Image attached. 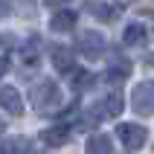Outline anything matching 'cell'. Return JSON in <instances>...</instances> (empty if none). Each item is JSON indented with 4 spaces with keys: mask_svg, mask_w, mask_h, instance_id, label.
I'll return each instance as SVG.
<instances>
[{
    "mask_svg": "<svg viewBox=\"0 0 154 154\" xmlns=\"http://www.w3.org/2000/svg\"><path fill=\"white\" fill-rule=\"evenodd\" d=\"M0 108L9 111V113H15V116L23 113V99H20V93H17L15 87H0Z\"/></svg>",
    "mask_w": 154,
    "mask_h": 154,
    "instance_id": "cell-7",
    "label": "cell"
},
{
    "mask_svg": "<svg viewBox=\"0 0 154 154\" xmlns=\"http://www.w3.org/2000/svg\"><path fill=\"white\" fill-rule=\"evenodd\" d=\"M105 38L99 32H93V29H85V32H79L76 38V52L79 55H85V58H99L105 52Z\"/></svg>",
    "mask_w": 154,
    "mask_h": 154,
    "instance_id": "cell-4",
    "label": "cell"
},
{
    "mask_svg": "<svg viewBox=\"0 0 154 154\" xmlns=\"http://www.w3.org/2000/svg\"><path fill=\"white\" fill-rule=\"evenodd\" d=\"M116 137L122 140V146L128 151H140L148 140V131L140 125V122H119L116 125Z\"/></svg>",
    "mask_w": 154,
    "mask_h": 154,
    "instance_id": "cell-2",
    "label": "cell"
},
{
    "mask_svg": "<svg viewBox=\"0 0 154 154\" xmlns=\"http://www.w3.org/2000/svg\"><path fill=\"white\" fill-rule=\"evenodd\" d=\"M3 131H6V122L0 119V137H3Z\"/></svg>",
    "mask_w": 154,
    "mask_h": 154,
    "instance_id": "cell-16",
    "label": "cell"
},
{
    "mask_svg": "<svg viewBox=\"0 0 154 154\" xmlns=\"http://www.w3.org/2000/svg\"><path fill=\"white\" fill-rule=\"evenodd\" d=\"M9 67H12V61H9L6 55H0V79H3V76L9 73Z\"/></svg>",
    "mask_w": 154,
    "mask_h": 154,
    "instance_id": "cell-15",
    "label": "cell"
},
{
    "mask_svg": "<svg viewBox=\"0 0 154 154\" xmlns=\"http://www.w3.org/2000/svg\"><path fill=\"white\" fill-rule=\"evenodd\" d=\"M41 140L47 143V146H64V143L70 140V131L61 128V125H58V128H47V131L41 134Z\"/></svg>",
    "mask_w": 154,
    "mask_h": 154,
    "instance_id": "cell-12",
    "label": "cell"
},
{
    "mask_svg": "<svg viewBox=\"0 0 154 154\" xmlns=\"http://www.w3.org/2000/svg\"><path fill=\"white\" fill-rule=\"evenodd\" d=\"M122 41L128 44V47H143V44L148 41V29H146V23L131 20V23L125 26V32H122Z\"/></svg>",
    "mask_w": 154,
    "mask_h": 154,
    "instance_id": "cell-8",
    "label": "cell"
},
{
    "mask_svg": "<svg viewBox=\"0 0 154 154\" xmlns=\"http://www.w3.org/2000/svg\"><path fill=\"white\" fill-rule=\"evenodd\" d=\"M32 105L38 108V111H44V113H52L61 105V90H58V85H55L52 79L38 82L35 90H32Z\"/></svg>",
    "mask_w": 154,
    "mask_h": 154,
    "instance_id": "cell-1",
    "label": "cell"
},
{
    "mask_svg": "<svg viewBox=\"0 0 154 154\" xmlns=\"http://www.w3.org/2000/svg\"><path fill=\"white\" fill-rule=\"evenodd\" d=\"M87 12H90V15H96V17H102V20H108V17L119 15V6H96V3H90V6H87Z\"/></svg>",
    "mask_w": 154,
    "mask_h": 154,
    "instance_id": "cell-14",
    "label": "cell"
},
{
    "mask_svg": "<svg viewBox=\"0 0 154 154\" xmlns=\"http://www.w3.org/2000/svg\"><path fill=\"white\" fill-rule=\"evenodd\" d=\"M151 38H154V32H151Z\"/></svg>",
    "mask_w": 154,
    "mask_h": 154,
    "instance_id": "cell-17",
    "label": "cell"
},
{
    "mask_svg": "<svg viewBox=\"0 0 154 154\" xmlns=\"http://www.w3.org/2000/svg\"><path fill=\"white\" fill-rule=\"evenodd\" d=\"M32 151V140L29 137H12V140H3V146H0V154H29Z\"/></svg>",
    "mask_w": 154,
    "mask_h": 154,
    "instance_id": "cell-10",
    "label": "cell"
},
{
    "mask_svg": "<svg viewBox=\"0 0 154 154\" xmlns=\"http://www.w3.org/2000/svg\"><path fill=\"white\" fill-rule=\"evenodd\" d=\"M122 96L119 93H108L105 99H99V102L90 108V116H93L96 122H102V119H111V116H119L122 113Z\"/></svg>",
    "mask_w": 154,
    "mask_h": 154,
    "instance_id": "cell-5",
    "label": "cell"
},
{
    "mask_svg": "<svg viewBox=\"0 0 154 154\" xmlns=\"http://www.w3.org/2000/svg\"><path fill=\"white\" fill-rule=\"evenodd\" d=\"M87 154H113V143L105 134H93L87 140Z\"/></svg>",
    "mask_w": 154,
    "mask_h": 154,
    "instance_id": "cell-11",
    "label": "cell"
},
{
    "mask_svg": "<svg viewBox=\"0 0 154 154\" xmlns=\"http://www.w3.org/2000/svg\"><path fill=\"white\" fill-rule=\"evenodd\" d=\"M73 26H76V12H73V9L52 12V17H50V29L52 32H70Z\"/></svg>",
    "mask_w": 154,
    "mask_h": 154,
    "instance_id": "cell-9",
    "label": "cell"
},
{
    "mask_svg": "<svg viewBox=\"0 0 154 154\" xmlns=\"http://www.w3.org/2000/svg\"><path fill=\"white\" fill-rule=\"evenodd\" d=\"M52 64H55L58 73L70 76V73L76 70V55H73V50H67V47H52Z\"/></svg>",
    "mask_w": 154,
    "mask_h": 154,
    "instance_id": "cell-6",
    "label": "cell"
},
{
    "mask_svg": "<svg viewBox=\"0 0 154 154\" xmlns=\"http://www.w3.org/2000/svg\"><path fill=\"white\" fill-rule=\"evenodd\" d=\"M131 111L140 116L154 113V82H140L131 90Z\"/></svg>",
    "mask_w": 154,
    "mask_h": 154,
    "instance_id": "cell-3",
    "label": "cell"
},
{
    "mask_svg": "<svg viewBox=\"0 0 154 154\" xmlns=\"http://www.w3.org/2000/svg\"><path fill=\"white\" fill-rule=\"evenodd\" d=\"M70 85H73V87H76V90H85V87H90V85H93V76H90V73H87V70H73V73H70Z\"/></svg>",
    "mask_w": 154,
    "mask_h": 154,
    "instance_id": "cell-13",
    "label": "cell"
}]
</instances>
